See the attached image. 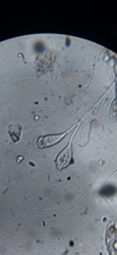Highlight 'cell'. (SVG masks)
<instances>
[{"mask_svg":"<svg viewBox=\"0 0 117 255\" xmlns=\"http://www.w3.org/2000/svg\"><path fill=\"white\" fill-rule=\"evenodd\" d=\"M69 131H65L60 134H49V135H44V136L38 137L36 139V146L38 149H45L49 148L54 145H57L58 142L63 140L64 137L68 134Z\"/></svg>","mask_w":117,"mask_h":255,"instance_id":"cell-2","label":"cell"},{"mask_svg":"<svg viewBox=\"0 0 117 255\" xmlns=\"http://www.w3.org/2000/svg\"><path fill=\"white\" fill-rule=\"evenodd\" d=\"M21 131L22 127L20 125H10L9 128H7V132H9L13 142H18L20 140Z\"/></svg>","mask_w":117,"mask_h":255,"instance_id":"cell-3","label":"cell"},{"mask_svg":"<svg viewBox=\"0 0 117 255\" xmlns=\"http://www.w3.org/2000/svg\"><path fill=\"white\" fill-rule=\"evenodd\" d=\"M74 163V157H73V146H72V140L69 141L68 145L61 151L59 155L56 158V165L59 170H62L64 168H67L69 165Z\"/></svg>","mask_w":117,"mask_h":255,"instance_id":"cell-1","label":"cell"}]
</instances>
